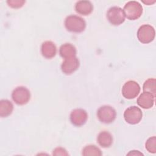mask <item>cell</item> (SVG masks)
<instances>
[{
  "mask_svg": "<svg viewBox=\"0 0 156 156\" xmlns=\"http://www.w3.org/2000/svg\"><path fill=\"white\" fill-rule=\"evenodd\" d=\"M65 26L67 30L69 32L80 33L85 30L86 22L82 18L77 15H71L66 18Z\"/></svg>",
  "mask_w": 156,
  "mask_h": 156,
  "instance_id": "6da1fadb",
  "label": "cell"
},
{
  "mask_svg": "<svg viewBox=\"0 0 156 156\" xmlns=\"http://www.w3.org/2000/svg\"><path fill=\"white\" fill-rule=\"evenodd\" d=\"M125 16L130 20H135L138 19L142 15L143 7L137 1H129L126 4L122 9Z\"/></svg>",
  "mask_w": 156,
  "mask_h": 156,
  "instance_id": "7a4b0ae2",
  "label": "cell"
},
{
  "mask_svg": "<svg viewBox=\"0 0 156 156\" xmlns=\"http://www.w3.org/2000/svg\"><path fill=\"white\" fill-rule=\"evenodd\" d=\"M12 98L15 104L20 105H24L30 100V91L25 87H18L13 90Z\"/></svg>",
  "mask_w": 156,
  "mask_h": 156,
  "instance_id": "3957f363",
  "label": "cell"
},
{
  "mask_svg": "<svg viewBox=\"0 0 156 156\" xmlns=\"http://www.w3.org/2000/svg\"><path fill=\"white\" fill-rule=\"evenodd\" d=\"M116 116V113L115 110L109 105L101 106L97 111L98 119L105 124L112 122L115 119Z\"/></svg>",
  "mask_w": 156,
  "mask_h": 156,
  "instance_id": "277c9868",
  "label": "cell"
},
{
  "mask_svg": "<svg viewBox=\"0 0 156 156\" xmlns=\"http://www.w3.org/2000/svg\"><path fill=\"white\" fill-rule=\"evenodd\" d=\"M155 34V30L152 26L149 24H143L138 30L137 38L141 43L147 44L154 40Z\"/></svg>",
  "mask_w": 156,
  "mask_h": 156,
  "instance_id": "5b68a950",
  "label": "cell"
},
{
  "mask_svg": "<svg viewBox=\"0 0 156 156\" xmlns=\"http://www.w3.org/2000/svg\"><path fill=\"white\" fill-rule=\"evenodd\" d=\"M107 18L112 25L118 26L124 22L126 16L121 7L114 6L110 7L107 11Z\"/></svg>",
  "mask_w": 156,
  "mask_h": 156,
  "instance_id": "8992f818",
  "label": "cell"
},
{
  "mask_svg": "<svg viewBox=\"0 0 156 156\" xmlns=\"http://www.w3.org/2000/svg\"><path fill=\"white\" fill-rule=\"evenodd\" d=\"M143 113L141 110L136 106H130L128 107L124 113L125 121L130 124H136L142 119Z\"/></svg>",
  "mask_w": 156,
  "mask_h": 156,
  "instance_id": "52a82bcc",
  "label": "cell"
},
{
  "mask_svg": "<svg viewBox=\"0 0 156 156\" xmlns=\"http://www.w3.org/2000/svg\"><path fill=\"white\" fill-rule=\"evenodd\" d=\"M140 86L134 80H129L126 82L122 88V96L128 99H132L136 98L140 93Z\"/></svg>",
  "mask_w": 156,
  "mask_h": 156,
  "instance_id": "ba28073f",
  "label": "cell"
},
{
  "mask_svg": "<svg viewBox=\"0 0 156 156\" xmlns=\"http://www.w3.org/2000/svg\"><path fill=\"white\" fill-rule=\"evenodd\" d=\"M88 119L87 112L82 108L73 110L70 114V120L71 123L76 126H83Z\"/></svg>",
  "mask_w": 156,
  "mask_h": 156,
  "instance_id": "9c48e42d",
  "label": "cell"
},
{
  "mask_svg": "<svg viewBox=\"0 0 156 156\" xmlns=\"http://www.w3.org/2000/svg\"><path fill=\"white\" fill-rule=\"evenodd\" d=\"M79 66V60L76 56L64 59L61 65V69L64 74L69 75L76 71Z\"/></svg>",
  "mask_w": 156,
  "mask_h": 156,
  "instance_id": "30bf717a",
  "label": "cell"
},
{
  "mask_svg": "<svg viewBox=\"0 0 156 156\" xmlns=\"http://www.w3.org/2000/svg\"><path fill=\"white\" fill-rule=\"evenodd\" d=\"M155 96L149 92H143L137 99V104L144 109H149L152 107L155 101Z\"/></svg>",
  "mask_w": 156,
  "mask_h": 156,
  "instance_id": "8fae6325",
  "label": "cell"
},
{
  "mask_svg": "<svg viewBox=\"0 0 156 156\" xmlns=\"http://www.w3.org/2000/svg\"><path fill=\"white\" fill-rule=\"evenodd\" d=\"M42 55L46 58H53L57 52V48L55 44L51 41H46L43 43L41 48Z\"/></svg>",
  "mask_w": 156,
  "mask_h": 156,
  "instance_id": "7c38bea8",
  "label": "cell"
},
{
  "mask_svg": "<svg viewBox=\"0 0 156 156\" xmlns=\"http://www.w3.org/2000/svg\"><path fill=\"white\" fill-rule=\"evenodd\" d=\"M75 9L76 11L80 15H88L92 12L93 6L89 1H79L76 2Z\"/></svg>",
  "mask_w": 156,
  "mask_h": 156,
  "instance_id": "4fadbf2b",
  "label": "cell"
},
{
  "mask_svg": "<svg viewBox=\"0 0 156 156\" xmlns=\"http://www.w3.org/2000/svg\"><path fill=\"white\" fill-rule=\"evenodd\" d=\"M59 54L64 59L76 56V49L71 43H65L59 49Z\"/></svg>",
  "mask_w": 156,
  "mask_h": 156,
  "instance_id": "5bb4252c",
  "label": "cell"
},
{
  "mask_svg": "<svg viewBox=\"0 0 156 156\" xmlns=\"http://www.w3.org/2000/svg\"><path fill=\"white\" fill-rule=\"evenodd\" d=\"M98 143L102 147H108L113 143V137L112 134L108 131L101 132L97 138Z\"/></svg>",
  "mask_w": 156,
  "mask_h": 156,
  "instance_id": "9a60e30c",
  "label": "cell"
},
{
  "mask_svg": "<svg viewBox=\"0 0 156 156\" xmlns=\"http://www.w3.org/2000/svg\"><path fill=\"white\" fill-rule=\"evenodd\" d=\"M13 110L12 103L7 99H2L0 101V116L5 118L11 115Z\"/></svg>",
  "mask_w": 156,
  "mask_h": 156,
  "instance_id": "2e32d148",
  "label": "cell"
},
{
  "mask_svg": "<svg viewBox=\"0 0 156 156\" xmlns=\"http://www.w3.org/2000/svg\"><path fill=\"white\" fill-rule=\"evenodd\" d=\"M82 155L84 156L88 155H102L101 151L95 145H88L86 146L82 150Z\"/></svg>",
  "mask_w": 156,
  "mask_h": 156,
  "instance_id": "e0dca14e",
  "label": "cell"
},
{
  "mask_svg": "<svg viewBox=\"0 0 156 156\" xmlns=\"http://www.w3.org/2000/svg\"><path fill=\"white\" fill-rule=\"evenodd\" d=\"M155 79L154 78H149L146 80L143 84V91L144 92H149L155 96L156 85Z\"/></svg>",
  "mask_w": 156,
  "mask_h": 156,
  "instance_id": "ac0fdd59",
  "label": "cell"
},
{
  "mask_svg": "<svg viewBox=\"0 0 156 156\" xmlns=\"http://www.w3.org/2000/svg\"><path fill=\"white\" fill-rule=\"evenodd\" d=\"M145 147L149 152L152 154L156 152V138L155 136L148 138L146 142Z\"/></svg>",
  "mask_w": 156,
  "mask_h": 156,
  "instance_id": "d6986e66",
  "label": "cell"
},
{
  "mask_svg": "<svg viewBox=\"0 0 156 156\" xmlns=\"http://www.w3.org/2000/svg\"><path fill=\"white\" fill-rule=\"evenodd\" d=\"M9 6L13 9H18L21 7L25 3V1L21 0H9L7 1Z\"/></svg>",
  "mask_w": 156,
  "mask_h": 156,
  "instance_id": "ffe728a7",
  "label": "cell"
},
{
  "mask_svg": "<svg viewBox=\"0 0 156 156\" xmlns=\"http://www.w3.org/2000/svg\"><path fill=\"white\" fill-rule=\"evenodd\" d=\"M52 154L54 155H68V154L66 151L61 147H57L53 151Z\"/></svg>",
  "mask_w": 156,
  "mask_h": 156,
  "instance_id": "44dd1931",
  "label": "cell"
},
{
  "mask_svg": "<svg viewBox=\"0 0 156 156\" xmlns=\"http://www.w3.org/2000/svg\"><path fill=\"white\" fill-rule=\"evenodd\" d=\"M127 155H143V154L138 151H131Z\"/></svg>",
  "mask_w": 156,
  "mask_h": 156,
  "instance_id": "7402d4cb",
  "label": "cell"
},
{
  "mask_svg": "<svg viewBox=\"0 0 156 156\" xmlns=\"http://www.w3.org/2000/svg\"><path fill=\"white\" fill-rule=\"evenodd\" d=\"M144 4H154L155 1H143Z\"/></svg>",
  "mask_w": 156,
  "mask_h": 156,
  "instance_id": "603a6c76",
  "label": "cell"
}]
</instances>
